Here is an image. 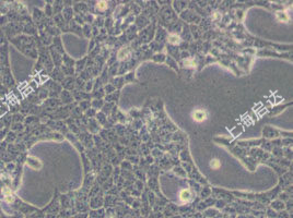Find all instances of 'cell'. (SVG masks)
Masks as SVG:
<instances>
[{"label": "cell", "instance_id": "1", "mask_svg": "<svg viewBox=\"0 0 293 218\" xmlns=\"http://www.w3.org/2000/svg\"><path fill=\"white\" fill-rule=\"evenodd\" d=\"M23 25L22 22H9L4 26V35L9 39H12V38L19 36L20 33L22 32Z\"/></svg>", "mask_w": 293, "mask_h": 218}, {"label": "cell", "instance_id": "2", "mask_svg": "<svg viewBox=\"0 0 293 218\" xmlns=\"http://www.w3.org/2000/svg\"><path fill=\"white\" fill-rule=\"evenodd\" d=\"M0 74H1V78H2V85L6 86L7 89L14 86L16 82H14V79H13L9 68L0 67Z\"/></svg>", "mask_w": 293, "mask_h": 218}, {"label": "cell", "instance_id": "3", "mask_svg": "<svg viewBox=\"0 0 293 218\" xmlns=\"http://www.w3.org/2000/svg\"><path fill=\"white\" fill-rule=\"evenodd\" d=\"M8 46L7 44L0 45V66L9 68V57H8Z\"/></svg>", "mask_w": 293, "mask_h": 218}, {"label": "cell", "instance_id": "4", "mask_svg": "<svg viewBox=\"0 0 293 218\" xmlns=\"http://www.w3.org/2000/svg\"><path fill=\"white\" fill-rule=\"evenodd\" d=\"M26 165L29 167L32 168V169H34V170H39L42 168V166H43L41 160L38 158L34 157V156H28V158H26Z\"/></svg>", "mask_w": 293, "mask_h": 218}, {"label": "cell", "instance_id": "5", "mask_svg": "<svg viewBox=\"0 0 293 218\" xmlns=\"http://www.w3.org/2000/svg\"><path fill=\"white\" fill-rule=\"evenodd\" d=\"M22 31L24 32V35H33V34H35L36 33V29H35V26H34V24H33L31 21L30 22H26L24 25H23V29H22Z\"/></svg>", "mask_w": 293, "mask_h": 218}, {"label": "cell", "instance_id": "6", "mask_svg": "<svg viewBox=\"0 0 293 218\" xmlns=\"http://www.w3.org/2000/svg\"><path fill=\"white\" fill-rule=\"evenodd\" d=\"M44 16L45 14L42 12L41 10L34 9V11H33V20H34V22L35 23H41L43 18H44Z\"/></svg>", "mask_w": 293, "mask_h": 218}, {"label": "cell", "instance_id": "7", "mask_svg": "<svg viewBox=\"0 0 293 218\" xmlns=\"http://www.w3.org/2000/svg\"><path fill=\"white\" fill-rule=\"evenodd\" d=\"M194 119L196 121H202L206 119V112L204 110H196L194 112Z\"/></svg>", "mask_w": 293, "mask_h": 218}, {"label": "cell", "instance_id": "8", "mask_svg": "<svg viewBox=\"0 0 293 218\" xmlns=\"http://www.w3.org/2000/svg\"><path fill=\"white\" fill-rule=\"evenodd\" d=\"M61 99H62V101H64L65 104H68V103L72 101V96H71V94L68 91H62V93H61Z\"/></svg>", "mask_w": 293, "mask_h": 218}, {"label": "cell", "instance_id": "9", "mask_svg": "<svg viewBox=\"0 0 293 218\" xmlns=\"http://www.w3.org/2000/svg\"><path fill=\"white\" fill-rule=\"evenodd\" d=\"M181 199L184 201V202H187L191 199V194L189 190H184L182 193H181Z\"/></svg>", "mask_w": 293, "mask_h": 218}, {"label": "cell", "instance_id": "10", "mask_svg": "<svg viewBox=\"0 0 293 218\" xmlns=\"http://www.w3.org/2000/svg\"><path fill=\"white\" fill-rule=\"evenodd\" d=\"M16 134L14 132H9L8 134H7V136H6V141L7 142H14L16 141Z\"/></svg>", "mask_w": 293, "mask_h": 218}, {"label": "cell", "instance_id": "11", "mask_svg": "<svg viewBox=\"0 0 293 218\" xmlns=\"http://www.w3.org/2000/svg\"><path fill=\"white\" fill-rule=\"evenodd\" d=\"M8 111H9V108H8V106L6 104L0 105V117H3Z\"/></svg>", "mask_w": 293, "mask_h": 218}, {"label": "cell", "instance_id": "12", "mask_svg": "<svg viewBox=\"0 0 293 218\" xmlns=\"http://www.w3.org/2000/svg\"><path fill=\"white\" fill-rule=\"evenodd\" d=\"M12 121H13V122H16V123H22V121H23V116H22V115H20V114L13 115Z\"/></svg>", "mask_w": 293, "mask_h": 218}, {"label": "cell", "instance_id": "13", "mask_svg": "<svg viewBox=\"0 0 293 218\" xmlns=\"http://www.w3.org/2000/svg\"><path fill=\"white\" fill-rule=\"evenodd\" d=\"M71 13H72V10H71L70 8H66V9L64 10V16L67 20H70V18L72 16Z\"/></svg>", "mask_w": 293, "mask_h": 218}, {"label": "cell", "instance_id": "14", "mask_svg": "<svg viewBox=\"0 0 293 218\" xmlns=\"http://www.w3.org/2000/svg\"><path fill=\"white\" fill-rule=\"evenodd\" d=\"M9 23L7 16H0V26H6Z\"/></svg>", "mask_w": 293, "mask_h": 218}, {"label": "cell", "instance_id": "15", "mask_svg": "<svg viewBox=\"0 0 293 218\" xmlns=\"http://www.w3.org/2000/svg\"><path fill=\"white\" fill-rule=\"evenodd\" d=\"M24 129V126H23V123H14V126H12V131L14 132V131H22V130Z\"/></svg>", "mask_w": 293, "mask_h": 218}, {"label": "cell", "instance_id": "16", "mask_svg": "<svg viewBox=\"0 0 293 218\" xmlns=\"http://www.w3.org/2000/svg\"><path fill=\"white\" fill-rule=\"evenodd\" d=\"M106 8H107V2H105V1H100V2L97 3V9L101 10V11L105 10Z\"/></svg>", "mask_w": 293, "mask_h": 218}, {"label": "cell", "instance_id": "17", "mask_svg": "<svg viewBox=\"0 0 293 218\" xmlns=\"http://www.w3.org/2000/svg\"><path fill=\"white\" fill-rule=\"evenodd\" d=\"M8 94V89H7L4 85H0V97H2V96H6Z\"/></svg>", "mask_w": 293, "mask_h": 218}, {"label": "cell", "instance_id": "18", "mask_svg": "<svg viewBox=\"0 0 293 218\" xmlns=\"http://www.w3.org/2000/svg\"><path fill=\"white\" fill-rule=\"evenodd\" d=\"M210 166H211V168H213V169H218V168L220 167V161L218 160V159H213V160H211Z\"/></svg>", "mask_w": 293, "mask_h": 218}, {"label": "cell", "instance_id": "19", "mask_svg": "<svg viewBox=\"0 0 293 218\" xmlns=\"http://www.w3.org/2000/svg\"><path fill=\"white\" fill-rule=\"evenodd\" d=\"M47 89H41V92L38 93V98L39 99H44L45 97H47Z\"/></svg>", "mask_w": 293, "mask_h": 218}, {"label": "cell", "instance_id": "20", "mask_svg": "<svg viewBox=\"0 0 293 218\" xmlns=\"http://www.w3.org/2000/svg\"><path fill=\"white\" fill-rule=\"evenodd\" d=\"M44 14H45V16H51V14H53V10H51V6L46 4V7H45V13H44Z\"/></svg>", "mask_w": 293, "mask_h": 218}, {"label": "cell", "instance_id": "21", "mask_svg": "<svg viewBox=\"0 0 293 218\" xmlns=\"http://www.w3.org/2000/svg\"><path fill=\"white\" fill-rule=\"evenodd\" d=\"M4 36H6V35H4L3 31L0 29V45L4 44V39H6V37H4Z\"/></svg>", "mask_w": 293, "mask_h": 218}, {"label": "cell", "instance_id": "22", "mask_svg": "<svg viewBox=\"0 0 293 218\" xmlns=\"http://www.w3.org/2000/svg\"><path fill=\"white\" fill-rule=\"evenodd\" d=\"M7 134H8V133H7V130L6 129H3V130L1 129V130H0V141L6 137Z\"/></svg>", "mask_w": 293, "mask_h": 218}, {"label": "cell", "instance_id": "23", "mask_svg": "<svg viewBox=\"0 0 293 218\" xmlns=\"http://www.w3.org/2000/svg\"><path fill=\"white\" fill-rule=\"evenodd\" d=\"M178 39H179V38L177 37L176 35H174V36H171V37H170V41H171V43H178V41H179Z\"/></svg>", "mask_w": 293, "mask_h": 218}, {"label": "cell", "instance_id": "24", "mask_svg": "<svg viewBox=\"0 0 293 218\" xmlns=\"http://www.w3.org/2000/svg\"><path fill=\"white\" fill-rule=\"evenodd\" d=\"M2 84V78H1V74H0V85Z\"/></svg>", "mask_w": 293, "mask_h": 218}]
</instances>
